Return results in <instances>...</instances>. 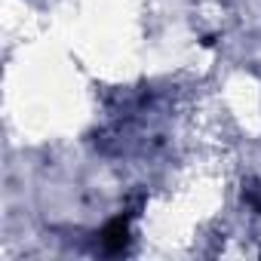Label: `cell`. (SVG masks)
I'll return each mask as SVG.
<instances>
[{"mask_svg": "<svg viewBox=\"0 0 261 261\" xmlns=\"http://www.w3.org/2000/svg\"><path fill=\"white\" fill-rule=\"evenodd\" d=\"M133 215H136V212L117 215V218H111V221L101 227L98 240H101L105 252H111V255H120V252L129 246V221H133Z\"/></svg>", "mask_w": 261, "mask_h": 261, "instance_id": "obj_1", "label": "cell"}, {"mask_svg": "<svg viewBox=\"0 0 261 261\" xmlns=\"http://www.w3.org/2000/svg\"><path fill=\"white\" fill-rule=\"evenodd\" d=\"M246 200H249V203H252V206L261 212V197H258V194H252V191H249V194H246Z\"/></svg>", "mask_w": 261, "mask_h": 261, "instance_id": "obj_2", "label": "cell"}]
</instances>
